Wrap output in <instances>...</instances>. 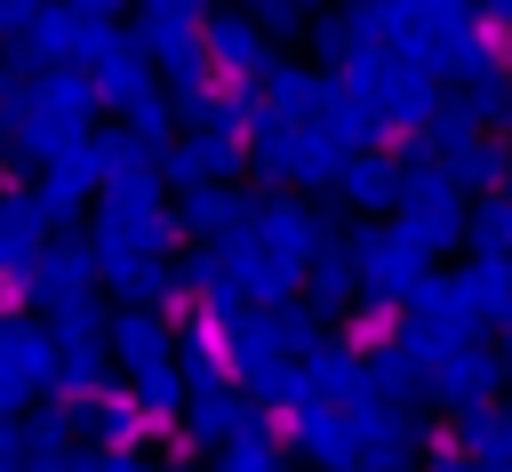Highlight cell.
Returning <instances> with one entry per match:
<instances>
[{
	"mask_svg": "<svg viewBox=\"0 0 512 472\" xmlns=\"http://www.w3.org/2000/svg\"><path fill=\"white\" fill-rule=\"evenodd\" d=\"M344 96L384 128V144H408V136H424L432 120H440V72H424L408 48H368V56H352L344 72Z\"/></svg>",
	"mask_w": 512,
	"mask_h": 472,
	"instance_id": "cell-1",
	"label": "cell"
},
{
	"mask_svg": "<svg viewBox=\"0 0 512 472\" xmlns=\"http://www.w3.org/2000/svg\"><path fill=\"white\" fill-rule=\"evenodd\" d=\"M248 168L272 184V192H336V176H344V152L328 144V128L312 120H280L272 104H264V120H256V136H248Z\"/></svg>",
	"mask_w": 512,
	"mask_h": 472,
	"instance_id": "cell-2",
	"label": "cell"
},
{
	"mask_svg": "<svg viewBox=\"0 0 512 472\" xmlns=\"http://www.w3.org/2000/svg\"><path fill=\"white\" fill-rule=\"evenodd\" d=\"M352 256H360V304L400 312V320H408V304L440 280V264L408 240L400 216H392V224H352Z\"/></svg>",
	"mask_w": 512,
	"mask_h": 472,
	"instance_id": "cell-3",
	"label": "cell"
},
{
	"mask_svg": "<svg viewBox=\"0 0 512 472\" xmlns=\"http://www.w3.org/2000/svg\"><path fill=\"white\" fill-rule=\"evenodd\" d=\"M480 304H472V288H464V272H440L416 304H408V320H400V336L424 352V376H432V360H448V352H464V344H480Z\"/></svg>",
	"mask_w": 512,
	"mask_h": 472,
	"instance_id": "cell-4",
	"label": "cell"
},
{
	"mask_svg": "<svg viewBox=\"0 0 512 472\" xmlns=\"http://www.w3.org/2000/svg\"><path fill=\"white\" fill-rule=\"evenodd\" d=\"M200 48H208V72H216V88H264V80L280 72V48H272V32H264L256 16H240V8H208V24H200Z\"/></svg>",
	"mask_w": 512,
	"mask_h": 472,
	"instance_id": "cell-5",
	"label": "cell"
},
{
	"mask_svg": "<svg viewBox=\"0 0 512 472\" xmlns=\"http://www.w3.org/2000/svg\"><path fill=\"white\" fill-rule=\"evenodd\" d=\"M248 240L272 248V256H288V264H312L320 248L344 240V224H336L320 200H304V192H264L256 216H248Z\"/></svg>",
	"mask_w": 512,
	"mask_h": 472,
	"instance_id": "cell-6",
	"label": "cell"
},
{
	"mask_svg": "<svg viewBox=\"0 0 512 472\" xmlns=\"http://www.w3.org/2000/svg\"><path fill=\"white\" fill-rule=\"evenodd\" d=\"M112 32H120V24H112L104 8H88V0H48L40 24L24 32V56H32V64H80V72H88Z\"/></svg>",
	"mask_w": 512,
	"mask_h": 472,
	"instance_id": "cell-7",
	"label": "cell"
},
{
	"mask_svg": "<svg viewBox=\"0 0 512 472\" xmlns=\"http://www.w3.org/2000/svg\"><path fill=\"white\" fill-rule=\"evenodd\" d=\"M280 432H288V456H296L304 472H352V464H360V416H344V408L304 400V408L280 416Z\"/></svg>",
	"mask_w": 512,
	"mask_h": 472,
	"instance_id": "cell-8",
	"label": "cell"
},
{
	"mask_svg": "<svg viewBox=\"0 0 512 472\" xmlns=\"http://www.w3.org/2000/svg\"><path fill=\"white\" fill-rule=\"evenodd\" d=\"M88 80H96L104 112H120V120H136V104H144V96H160V64H152V48L136 40V24H128V32H112V40L96 48Z\"/></svg>",
	"mask_w": 512,
	"mask_h": 472,
	"instance_id": "cell-9",
	"label": "cell"
},
{
	"mask_svg": "<svg viewBox=\"0 0 512 472\" xmlns=\"http://www.w3.org/2000/svg\"><path fill=\"white\" fill-rule=\"evenodd\" d=\"M496 384H504V344H464V352H448V360H432V376H424V392L448 408V416H472V408H496Z\"/></svg>",
	"mask_w": 512,
	"mask_h": 472,
	"instance_id": "cell-10",
	"label": "cell"
},
{
	"mask_svg": "<svg viewBox=\"0 0 512 472\" xmlns=\"http://www.w3.org/2000/svg\"><path fill=\"white\" fill-rule=\"evenodd\" d=\"M224 328V368H232V384L240 392H256L272 368H288L296 352H288V328H280V312H232V320H216Z\"/></svg>",
	"mask_w": 512,
	"mask_h": 472,
	"instance_id": "cell-11",
	"label": "cell"
},
{
	"mask_svg": "<svg viewBox=\"0 0 512 472\" xmlns=\"http://www.w3.org/2000/svg\"><path fill=\"white\" fill-rule=\"evenodd\" d=\"M96 288H104L96 248H88V240H72V232H56V240H48V256L24 272V304H40V312H56V304H72V296H96Z\"/></svg>",
	"mask_w": 512,
	"mask_h": 472,
	"instance_id": "cell-12",
	"label": "cell"
},
{
	"mask_svg": "<svg viewBox=\"0 0 512 472\" xmlns=\"http://www.w3.org/2000/svg\"><path fill=\"white\" fill-rule=\"evenodd\" d=\"M168 144H176V128H128V120L96 128V176H104V192L160 176V168H168ZM160 184H168V176H160Z\"/></svg>",
	"mask_w": 512,
	"mask_h": 472,
	"instance_id": "cell-13",
	"label": "cell"
},
{
	"mask_svg": "<svg viewBox=\"0 0 512 472\" xmlns=\"http://www.w3.org/2000/svg\"><path fill=\"white\" fill-rule=\"evenodd\" d=\"M96 192H104V176H96V136H88V144H72L56 168H40V176H32V200H40V216H48L56 232H72V224H80V208H88Z\"/></svg>",
	"mask_w": 512,
	"mask_h": 472,
	"instance_id": "cell-14",
	"label": "cell"
},
{
	"mask_svg": "<svg viewBox=\"0 0 512 472\" xmlns=\"http://www.w3.org/2000/svg\"><path fill=\"white\" fill-rule=\"evenodd\" d=\"M336 200H344L360 224H392V216H400V152H392V144H376V152L344 160Z\"/></svg>",
	"mask_w": 512,
	"mask_h": 472,
	"instance_id": "cell-15",
	"label": "cell"
},
{
	"mask_svg": "<svg viewBox=\"0 0 512 472\" xmlns=\"http://www.w3.org/2000/svg\"><path fill=\"white\" fill-rule=\"evenodd\" d=\"M304 384H312L320 408H344V416H368V408H376V376H368V360H360L352 344L304 352Z\"/></svg>",
	"mask_w": 512,
	"mask_h": 472,
	"instance_id": "cell-16",
	"label": "cell"
},
{
	"mask_svg": "<svg viewBox=\"0 0 512 472\" xmlns=\"http://www.w3.org/2000/svg\"><path fill=\"white\" fill-rule=\"evenodd\" d=\"M232 168H248V144H232V136H216V128H184L176 144H168V184L176 192H200V184H232Z\"/></svg>",
	"mask_w": 512,
	"mask_h": 472,
	"instance_id": "cell-17",
	"label": "cell"
},
{
	"mask_svg": "<svg viewBox=\"0 0 512 472\" xmlns=\"http://www.w3.org/2000/svg\"><path fill=\"white\" fill-rule=\"evenodd\" d=\"M112 360H120L128 376L168 368V360H176V320L152 312V304H112Z\"/></svg>",
	"mask_w": 512,
	"mask_h": 472,
	"instance_id": "cell-18",
	"label": "cell"
},
{
	"mask_svg": "<svg viewBox=\"0 0 512 472\" xmlns=\"http://www.w3.org/2000/svg\"><path fill=\"white\" fill-rule=\"evenodd\" d=\"M248 392H192V408H184V424H176V448L184 456H224L232 440H240V424H248Z\"/></svg>",
	"mask_w": 512,
	"mask_h": 472,
	"instance_id": "cell-19",
	"label": "cell"
},
{
	"mask_svg": "<svg viewBox=\"0 0 512 472\" xmlns=\"http://www.w3.org/2000/svg\"><path fill=\"white\" fill-rule=\"evenodd\" d=\"M336 96H344V80H336V72H320L312 56H304V64H288V56H280V72L264 80V104H272L280 120H304V128H312V120H328V104H336Z\"/></svg>",
	"mask_w": 512,
	"mask_h": 472,
	"instance_id": "cell-20",
	"label": "cell"
},
{
	"mask_svg": "<svg viewBox=\"0 0 512 472\" xmlns=\"http://www.w3.org/2000/svg\"><path fill=\"white\" fill-rule=\"evenodd\" d=\"M48 240H56V224L40 216V200L32 192H0V280H24L48 256Z\"/></svg>",
	"mask_w": 512,
	"mask_h": 472,
	"instance_id": "cell-21",
	"label": "cell"
},
{
	"mask_svg": "<svg viewBox=\"0 0 512 472\" xmlns=\"http://www.w3.org/2000/svg\"><path fill=\"white\" fill-rule=\"evenodd\" d=\"M96 104H104V96H96V80H88L80 64H40V72H32V104H24V112H48V120H64V128H88V120H96ZM88 136H96V128H88Z\"/></svg>",
	"mask_w": 512,
	"mask_h": 472,
	"instance_id": "cell-22",
	"label": "cell"
},
{
	"mask_svg": "<svg viewBox=\"0 0 512 472\" xmlns=\"http://www.w3.org/2000/svg\"><path fill=\"white\" fill-rule=\"evenodd\" d=\"M0 368H16L32 392H48V384H56V368H64V352H56L48 320H32V312H8V320H0Z\"/></svg>",
	"mask_w": 512,
	"mask_h": 472,
	"instance_id": "cell-23",
	"label": "cell"
},
{
	"mask_svg": "<svg viewBox=\"0 0 512 472\" xmlns=\"http://www.w3.org/2000/svg\"><path fill=\"white\" fill-rule=\"evenodd\" d=\"M304 304H312L320 320H336V312H352V304H360V256H352V232L304 264Z\"/></svg>",
	"mask_w": 512,
	"mask_h": 472,
	"instance_id": "cell-24",
	"label": "cell"
},
{
	"mask_svg": "<svg viewBox=\"0 0 512 472\" xmlns=\"http://www.w3.org/2000/svg\"><path fill=\"white\" fill-rule=\"evenodd\" d=\"M80 416H88V440H96V448H112V456H136V448L160 432V424L136 408V392H128V384H112V392H104L96 408H80Z\"/></svg>",
	"mask_w": 512,
	"mask_h": 472,
	"instance_id": "cell-25",
	"label": "cell"
},
{
	"mask_svg": "<svg viewBox=\"0 0 512 472\" xmlns=\"http://www.w3.org/2000/svg\"><path fill=\"white\" fill-rule=\"evenodd\" d=\"M208 472H288V432H280V416H272V408H248L240 440H232Z\"/></svg>",
	"mask_w": 512,
	"mask_h": 472,
	"instance_id": "cell-26",
	"label": "cell"
},
{
	"mask_svg": "<svg viewBox=\"0 0 512 472\" xmlns=\"http://www.w3.org/2000/svg\"><path fill=\"white\" fill-rule=\"evenodd\" d=\"M448 440L464 456H480V472H512V408H472V416H448Z\"/></svg>",
	"mask_w": 512,
	"mask_h": 472,
	"instance_id": "cell-27",
	"label": "cell"
},
{
	"mask_svg": "<svg viewBox=\"0 0 512 472\" xmlns=\"http://www.w3.org/2000/svg\"><path fill=\"white\" fill-rule=\"evenodd\" d=\"M200 24H208V16H168V8H144V16H136V40L152 48V64H160V72H176V64L208 56V48H200Z\"/></svg>",
	"mask_w": 512,
	"mask_h": 472,
	"instance_id": "cell-28",
	"label": "cell"
},
{
	"mask_svg": "<svg viewBox=\"0 0 512 472\" xmlns=\"http://www.w3.org/2000/svg\"><path fill=\"white\" fill-rule=\"evenodd\" d=\"M48 336H56V352H112V304L104 296H72V304L48 312Z\"/></svg>",
	"mask_w": 512,
	"mask_h": 472,
	"instance_id": "cell-29",
	"label": "cell"
},
{
	"mask_svg": "<svg viewBox=\"0 0 512 472\" xmlns=\"http://www.w3.org/2000/svg\"><path fill=\"white\" fill-rule=\"evenodd\" d=\"M112 352H64V368H56V384H48V400H64V408H96L104 392H112Z\"/></svg>",
	"mask_w": 512,
	"mask_h": 472,
	"instance_id": "cell-30",
	"label": "cell"
},
{
	"mask_svg": "<svg viewBox=\"0 0 512 472\" xmlns=\"http://www.w3.org/2000/svg\"><path fill=\"white\" fill-rule=\"evenodd\" d=\"M464 288H472L480 320L512 336V256H472V264H464Z\"/></svg>",
	"mask_w": 512,
	"mask_h": 472,
	"instance_id": "cell-31",
	"label": "cell"
},
{
	"mask_svg": "<svg viewBox=\"0 0 512 472\" xmlns=\"http://www.w3.org/2000/svg\"><path fill=\"white\" fill-rule=\"evenodd\" d=\"M408 224V240L440 264V256H456V248H472V208H416V216H400Z\"/></svg>",
	"mask_w": 512,
	"mask_h": 472,
	"instance_id": "cell-32",
	"label": "cell"
},
{
	"mask_svg": "<svg viewBox=\"0 0 512 472\" xmlns=\"http://www.w3.org/2000/svg\"><path fill=\"white\" fill-rule=\"evenodd\" d=\"M304 48H312L320 72H344V64L360 56V24H352V8H320L312 32H304Z\"/></svg>",
	"mask_w": 512,
	"mask_h": 472,
	"instance_id": "cell-33",
	"label": "cell"
},
{
	"mask_svg": "<svg viewBox=\"0 0 512 472\" xmlns=\"http://www.w3.org/2000/svg\"><path fill=\"white\" fill-rule=\"evenodd\" d=\"M368 376H376V400H416V392H424V352H416L408 336H392V344L368 360Z\"/></svg>",
	"mask_w": 512,
	"mask_h": 472,
	"instance_id": "cell-34",
	"label": "cell"
},
{
	"mask_svg": "<svg viewBox=\"0 0 512 472\" xmlns=\"http://www.w3.org/2000/svg\"><path fill=\"white\" fill-rule=\"evenodd\" d=\"M32 72H40V64H32L24 48H8V56H0V136H16V128H24V104H32Z\"/></svg>",
	"mask_w": 512,
	"mask_h": 472,
	"instance_id": "cell-35",
	"label": "cell"
},
{
	"mask_svg": "<svg viewBox=\"0 0 512 472\" xmlns=\"http://www.w3.org/2000/svg\"><path fill=\"white\" fill-rule=\"evenodd\" d=\"M472 256H512V200H472Z\"/></svg>",
	"mask_w": 512,
	"mask_h": 472,
	"instance_id": "cell-36",
	"label": "cell"
},
{
	"mask_svg": "<svg viewBox=\"0 0 512 472\" xmlns=\"http://www.w3.org/2000/svg\"><path fill=\"white\" fill-rule=\"evenodd\" d=\"M392 336H400V312H376V304H360V312L344 320V336H336V344H352L360 360H376V352H384Z\"/></svg>",
	"mask_w": 512,
	"mask_h": 472,
	"instance_id": "cell-37",
	"label": "cell"
},
{
	"mask_svg": "<svg viewBox=\"0 0 512 472\" xmlns=\"http://www.w3.org/2000/svg\"><path fill=\"white\" fill-rule=\"evenodd\" d=\"M232 8L256 16L272 40H280V32H312V16H320V0H232Z\"/></svg>",
	"mask_w": 512,
	"mask_h": 472,
	"instance_id": "cell-38",
	"label": "cell"
},
{
	"mask_svg": "<svg viewBox=\"0 0 512 472\" xmlns=\"http://www.w3.org/2000/svg\"><path fill=\"white\" fill-rule=\"evenodd\" d=\"M40 440H32V416H0V464H32Z\"/></svg>",
	"mask_w": 512,
	"mask_h": 472,
	"instance_id": "cell-39",
	"label": "cell"
},
{
	"mask_svg": "<svg viewBox=\"0 0 512 472\" xmlns=\"http://www.w3.org/2000/svg\"><path fill=\"white\" fill-rule=\"evenodd\" d=\"M424 472H480V456H464V448H456V440L440 432V440L424 448Z\"/></svg>",
	"mask_w": 512,
	"mask_h": 472,
	"instance_id": "cell-40",
	"label": "cell"
},
{
	"mask_svg": "<svg viewBox=\"0 0 512 472\" xmlns=\"http://www.w3.org/2000/svg\"><path fill=\"white\" fill-rule=\"evenodd\" d=\"M24 400H32V384L16 368H0V416H24Z\"/></svg>",
	"mask_w": 512,
	"mask_h": 472,
	"instance_id": "cell-41",
	"label": "cell"
},
{
	"mask_svg": "<svg viewBox=\"0 0 512 472\" xmlns=\"http://www.w3.org/2000/svg\"><path fill=\"white\" fill-rule=\"evenodd\" d=\"M480 24H488L504 48H512V0H480Z\"/></svg>",
	"mask_w": 512,
	"mask_h": 472,
	"instance_id": "cell-42",
	"label": "cell"
},
{
	"mask_svg": "<svg viewBox=\"0 0 512 472\" xmlns=\"http://www.w3.org/2000/svg\"><path fill=\"white\" fill-rule=\"evenodd\" d=\"M136 8H168V16H208V0H136Z\"/></svg>",
	"mask_w": 512,
	"mask_h": 472,
	"instance_id": "cell-43",
	"label": "cell"
},
{
	"mask_svg": "<svg viewBox=\"0 0 512 472\" xmlns=\"http://www.w3.org/2000/svg\"><path fill=\"white\" fill-rule=\"evenodd\" d=\"M104 472H160V464H152V456H144V448H136V456H112V464H104Z\"/></svg>",
	"mask_w": 512,
	"mask_h": 472,
	"instance_id": "cell-44",
	"label": "cell"
},
{
	"mask_svg": "<svg viewBox=\"0 0 512 472\" xmlns=\"http://www.w3.org/2000/svg\"><path fill=\"white\" fill-rule=\"evenodd\" d=\"M0 472H40V464H0Z\"/></svg>",
	"mask_w": 512,
	"mask_h": 472,
	"instance_id": "cell-45",
	"label": "cell"
},
{
	"mask_svg": "<svg viewBox=\"0 0 512 472\" xmlns=\"http://www.w3.org/2000/svg\"><path fill=\"white\" fill-rule=\"evenodd\" d=\"M504 200H512V168H504Z\"/></svg>",
	"mask_w": 512,
	"mask_h": 472,
	"instance_id": "cell-46",
	"label": "cell"
}]
</instances>
